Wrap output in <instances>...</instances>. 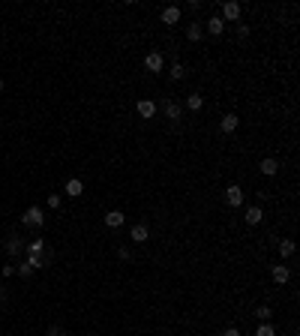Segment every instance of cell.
Wrapping results in <instances>:
<instances>
[{"instance_id": "f546056e", "label": "cell", "mask_w": 300, "mask_h": 336, "mask_svg": "<svg viewBox=\"0 0 300 336\" xmlns=\"http://www.w3.org/2000/svg\"><path fill=\"white\" fill-rule=\"evenodd\" d=\"M3 276H15V264H3V270H0Z\"/></svg>"}, {"instance_id": "4316f807", "label": "cell", "mask_w": 300, "mask_h": 336, "mask_svg": "<svg viewBox=\"0 0 300 336\" xmlns=\"http://www.w3.org/2000/svg\"><path fill=\"white\" fill-rule=\"evenodd\" d=\"M45 336H66V330H63V327H57V324H51V327L45 330Z\"/></svg>"}, {"instance_id": "6da1fadb", "label": "cell", "mask_w": 300, "mask_h": 336, "mask_svg": "<svg viewBox=\"0 0 300 336\" xmlns=\"http://www.w3.org/2000/svg\"><path fill=\"white\" fill-rule=\"evenodd\" d=\"M156 108H162L165 120H180V117H183V102L171 99V96H165L162 102H156Z\"/></svg>"}, {"instance_id": "8992f818", "label": "cell", "mask_w": 300, "mask_h": 336, "mask_svg": "<svg viewBox=\"0 0 300 336\" xmlns=\"http://www.w3.org/2000/svg\"><path fill=\"white\" fill-rule=\"evenodd\" d=\"M237 126H240V117H237L234 111L222 114V120H219V132H222V135H231V132H237Z\"/></svg>"}, {"instance_id": "ffe728a7", "label": "cell", "mask_w": 300, "mask_h": 336, "mask_svg": "<svg viewBox=\"0 0 300 336\" xmlns=\"http://www.w3.org/2000/svg\"><path fill=\"white\" fill-rule=\"evenodd\" d=\"M24 252H27V255H42V252H45V243H42L39 237H33L30 243H24Z\"/></svg>"}, {"instance_id": "7a4b0ae2", "label": "cell", "mask_w": 300, "mask_h": 336, "mask_svg": "<svg viewBox=\"0 0 300 336\" xmlns=\"http://www.w3.org/2000/svg\"><path fill=\"white\" fill-rule=\"evenodd\" d=\"M21 222H24L27 228H42V225H45L42 207H27V210H24V216H21Z\"/></svg>"}, {"instance_id": "cb8c5ba5", "label": "cell", "mask_w": 300, "mask_h": 336, "mask_svg": "<svg viewBox=\"0 0 300 336\" xmlns=\"http://www.w3.org/2000/svg\"><path fill=\"white\" fill-rule=\"evenodd\" d=\"M18 276H21V279H30V276H33V267H30L27 261H21V264H18Z\"/></svg>"}, {"instance_id": "4fadbf2b", "label": "cell", "mask_w": 300, "mask_h": 336, "mask_svg": "<svg viewBox=\"0 0 300 336\" xmlns=\"http://www.w3.org/2000/svg\"><path fill=\"white\" fill-rule=\"evenodd\" d=\"M243 219H246V225H261V222H264V210H261V204H252V207H246Z\"/></svg>"}, {"instance_id": "8fae6325", "label": "cell", "mask_w": 300, "mask_h": 336, "mask_svg": "<svg viewBox=\"0 0 300 336\" xmlns=\"http://www.w3.org/2000/svg\"><path fill=\"white\" fill-rule=\"evenodd\" d=\"M279 168H282V165H279V159H273V156H264L261 162H258V171L264 174V177H273Z\"/></svg>"}, {"instance_id": "30bf717a", "label": "cell", "mask_w": 300, "mask_h": 336, "mask_svg": "<svg viewBox=\"0 0 300 336\" xmlns=\"http://www.w3.org/2000/svg\"><path fill=\"white\" fill-rule=\"evenodd\" d=\"M129 240H132V243H147V240H150V228H147L144 222L132 225V228H129Z\"/></svg>"}, {"instance_id": "9c48e42d", "label": "cell", "mask_w": 300, "mask_h": 336, "mask_svg": "<svg viewBox=\"0 0 300 336\" xmlns=\"http://www.w3.org/2000/svg\"><path fill=\"white\" fill-rule=\"evenodd\" d=\"M225 204H228V207H234V210L243 207V189H240L237 183H231V186L225 189Z\"/></svg>"}, {"instance_id": "52a82bcc", "label": "cell", "mask_w": 300, "mask_h": 336, "mask_svg": "<svg viewBox=\"0 0 300 336\" xmlns=\"http://www.w3.org/2000/svg\"><path fill=\"white\" fill-rule=\"evenodd\" d=\"M3 249H6V255H9V258L21 255V252H24V237H18V234H9V237H6V243H3Z\"/></svg>"}, {"instance_id": "603a6c76", "label": "cell", "mask_w": 300, "mask_h": 336, "mask_svg": "<svg viewBox=\"0 0 300 336\" xmlns=\"http://www.w3.org/2000/svg\"><path fill=\"white\" fill-rule=\"evenodd\" d=\"M255 318H258V321H270V318H273V309H270L267 303H261V306L255 309Z\"/></svg>"}, {"instance_id": "e0dca14e", "label": "cell", "mask_w": 300, "mask_h": 336, "mask_svg": "<svg viewBox=\"0 0 300 336\" xmlns=\"http://www.w3.org/2000/svg\"><path fill=\"white\" fill-rule=\"evenodd\" d=\"M207 30H210V36H219V33L225 30V21L219 18V15H210V18H207V24H204Z\"/></svg>"}, {"instance_id": "7402d4cb", "label": "cell", "mask_w": 300, "mask_h": 336, "mask_svg": "<svg viewBox=\"0 0 300 336\" xmlns=\"http://www.w3.org/2000/svg\"><path fill=\"white\" fill-rule=\"evenodd\" d=\"M255 336H276V327H273L270 321H261V324L255 327Z\"/></svg>"}, {"instance_id": "1f68e13d", "label": "cell", "mask_w": 300, "mask_h": 336, "mask_svg": "<svg viewBox=\"0 0 300 336\" xmlns=\"http://www.w3.org/2000/svg\"><path fill=\"white\" fill-rule=\"evenodd\" d=\"M0 90H3V78H0Z\"/></svg>"}, {"instance_id": "2e32d148", "label": "cell", "mask_w": 300, "mask_h": 336, "mask_svg": "<svg viewBox=\"0 0 300 336\" xmlns=\"http://www.w3.org/2000/svg\"><path fill=\"white\" fill-rule=\"evenodd\" d=\"M276 249H279V258H282V261H285V258H291V255L297 252V246H294V240H288V237H282V240H279V246H276Z\"/></svg>"}, {"instance_id": "4dcf8cb0", "label": "cell", "mask_w": 300, "mask_h": 336, "mask_svg": "<svg viewBox=\"0 0 300 336\" xmlns=\"http://www.w3.org/2000/svg\"><path fill=\"white\" fill-rule=\"evenodd\" d=\"M3 300H6V294H3V288H0V306H3Z\"/></svg>"}, {"instance_id": "d6a6232c", "label": "cell", "mask_w": 300, "mask_h": 336, "mask_svg": "<svg viewBox=\"0 0 300 336\" xmlns=\"http://www.w3.org/2000/svg\"><path fill=\"white\" fill-rule=\"evenodd\" d=\"M0 336H3V333H0Z\"/></svg>"}, {"instance_id": "83f0119b", "label": "cell", "mask_w": 300, "mask_h": 336, "mask_svg": "<svg viewBox=\"0 0 300 336\" xmlns=\"http://www.w3.org/2000/svg\"><path fill=\"white\" fill-rule=\"evenodd\" d=\"M48 207H51V210L60 207V195H57V192H51V195H48Z\"/></svg>"}, {"instance_id": "277c9868", "label": "cell", "mask_w": 300, "mask_h": 336, "mask_svg": "<svg viewBox=\"0 0 300 336\" xmlns=\"http://www.w3.org/2000/svg\"><path fill=\"white\" fill-rule=\"evenodd\" d=\"M144 66H147V72L159 75L162 69H165V54H162V51H150V54L144 57Z\"/></svg>"}, {"instance_id": "ac0fdd59", "label": "cell", "mask_w": 300, "mask_h": 336, "mask_svg": "<svg viewBox=\"0 0 300 336\" xmlns=\"http://www.w3.org/2000/svg\"><path fill=\"white\" fill-rule=\"evenodd\" d=\"M123 222H126V216H123L120 210H108V213H105V225L108 228H120Z\"/></svg>"}, {"instance_id": "5bb4252c", "label": "cell", "mask_w": 300, "mask_h": 336, "mask_svg": "<svg viewBox=\"0 0 300 336\" xmlns=\"http://www.w3.org/2000/svg\"><path fill=\"white\" fill-rule=\"evenodd\" d=\"M186 108H189L192 114H198V111L204 108V96H201V93H189L186 102H183V111H186Z\"/></svg>"}, {"instance_id": "f1b7e54d", "label": "cell", "mask_w": 300, "mask_h": 336, "mask_svg": "<svg viewBox=\"0 0 300 336\" xmlns=\"http://www.w3.org/2000/svg\"><path fill=\"white\" fill-rule=\"evenodd\" d=\"M222 336H243V333H240V327H225Z\"/></svg>"}, {"instance_id": "44dd1931", "label": "cell", "mask_w": 300, "mask_h": 336, "mask_svg": "<svg viewBox=\"0 0 300 336\" xmlns=\"http://www.w3.org/2000/svg\"><path fill=\"white\" fill-rule=\"evenodd\" d=\"M168 75H171V81H180V78L186 75V66H183L180 60H174V63H171V69H168Z\"/></svg>"}, {"instance_id": "484cf974", "label": "cell", "mask_w": 300, "mask_h": 336, "mask_svg": "<svg viewBox=\"0 0 300 336\" xmlns=\"http://www.w3.org/2000/svg\"><path fill=\"white\" fill-rule=\"evenodd\" d=\"M246 36H249V24H237V39L246 42Z\"/></svg>"}, {"instance_id": "d6986e66", "label": "cell", "mask_w": 300, "mask_h": 336, "mask_svg": "<svg viewBox=\"0 0 300 336\" xmlns=\"http://www.w3.org/2000/svg\"><path fill=\"white\" fill-rule=\"evenodd\" d=\"M81 192H84V183H81L78 177H72V180H66V195H69V198H78V195H81Z\"/></svg>"}, {"instance_id": "9a60e30c", "label": "cell", "mask_w": 300, "mask_h": 336, "mask_svg": "<svg viewBox=\"0 0 300 336\" xmlns=\"http://www.w3.org/2000/svg\"><path fill=\"white\" fill-rule=\"evenodd\" d=\"M201 36H204V24L189 21V24H186V39H189V42H201Z\"/></svg>"}, {"instance_id": "d4e9b609", "label": "cell", "mask_w": 300, "mask_h": 336, "mask_svg": "<svg viewBox=\"0 0 300 336\" xmlns=\"http://www.w3.org/2000/svg\"><path fill=\"white\" fill-rule=\"evenodd\" d=\"M117 258H120V261H132V249H129V246H120V249H117Z\"/></svg>"}, {"instance_id": "7c38bea8", "label": "cell", "mask_w": 300, "mask_h": 336, "mask_svg": "<svg viewBox=\"0 0 300 336\" xmlns=\"http://www.w3.org/2000/svg\"><path fill=\"white\" fill-rule=\"evenodd\" d=\"M270 276H273V282H276V285H285V282L291 279V267H288V264H273Z\"/></svg>"}, {"instance_id": "ba28073f", "label": "cell", "mask_w": 300, "mask_h": 336, "mask_svg": "<svg viewBox=\"0 0 300 336\" xmlns=\"http://www.w3.org/2000/svg\"><path fill=\"white\" fill-rule=\"evenodd\" d=\"M180 15H183L180 6H165V9L159 12V18H162L165 27H174V24H180Z\"/></svg>"}, {"instance_id": "5b68a950", "label": "cell", "mask_w": 300, "mask_h": 336, "mask_svg": "<svg viewBox=\"0 0 300 336\" xmlns=\"http://www.w3.org/2000/svg\"><path fill=\"white\" fill-rule=\"evenodd\" d=\"M135 111H138V117L153 120L159 108H156V99H147V96H144V99H138V102H135Z\"/></svg>"}, {"instance_id": "3957f363", "label": "cell", "mask_w": 300, "mask_h": 336, "mask_svg": "<svg viewBox=\"0 0 300 336\" xmlns=\"http://www.w3.org/2000/svg\"><path fill=\"white\" fill-rule=\"evenodd\" d=\"M219 9H222V15H219V18H222L225 24H228V21H234V24L240 21V12H243V6L237 3V0H228V3H222Z\"/></svg>"}]
</instances>
